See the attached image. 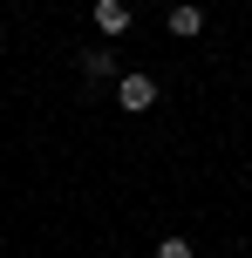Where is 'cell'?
<instances>
[{"mask_svg":"<svg viewBox=\"0 0 252 258\" xmlns=\"http://www.w3.org/2000/svg\"><path fill=\"white\" fill-rule=\"evenodd\" d=\"M198 27H205V14H198V7H171V34H177V41H191Z\"/></svg>","mask_w":252,"mask_h":258,"instance_id":"cell-3","label":"cell"},{"mask_svg":"<svg viewBox=\"0 0 252 258\" xmlns=\"http://www.w3.org/2000/svg\"><path fill=\"white\" fill-rule=\"evenodd\" d=\"M157 258H198V251H191L184 238H164V245H157Z\"/></svg>","mask_w":252,"mask_h":258,"instance_id":"cell-5","label":"cell"},{"mask_svg":"<svg viewBox=\"0 0 252 258\" xmlns=\"http://www.w3.org/2000/svg\"><path fill=\"white\" fill-rule=\"evenodd\" d=\"M109 68H116V61H109V48H89V54H82V75H95V82H103Z\"/></svg>","mask_w":252,"mask_h":258,"instance_id":"cell-4","label":"cell"},{"mask_svg":"<svg viewBox=\"0 0 252 258\" xmlns=\"http://www.w3.org/2000/svg\"><path fill=\"white\" fill-rule=\"evenodd\" d=\"M116 102L130 109V116H143V109L157 102V82H150V75H136V68H130V75H116Z\"/></svg>","mask_w":252,"mask_h":258,"instance_id":"cell-1","label":"cell"},{"mask_svg":"<svg viewBox=\"0 0 252 258\" xmlns=\"http://www.w3.org/2000/svg\"><path fill=\"white\" fill-rule=\"evenodd\" d=\"M95 27H103L109 41L130 34V0H95Z\"/></svg>","mask_w":252,"mask_h":258,"instance_id":"cell-2","label":"cell"}]
</instances>
